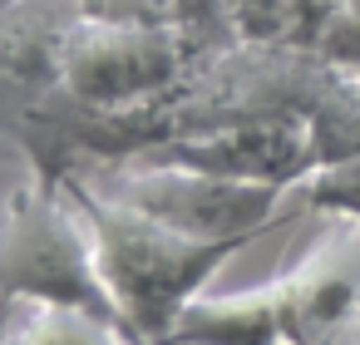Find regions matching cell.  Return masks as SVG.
I'll return each mask as SVG.
<instances>
[{
	"mask_svg": "<svg viewBox=\"0 0 360 345\" xmlns=\"http://www.w3.org/2000/svg\"><path fill=\"white\" fill-rule=\"evenodd\" d=\"M345 15V0H291V30H286V45L291 50H326L330 30L340 25Z\"/></svg>",
	"mask_w": 360,
	"mask_h": 345,
	"instance_id": "obj_10",
	"label": "cell"
},
{
	"mask_svg": "<svg viewBox=\"0 0 360 345\" xmlns=\"http://www.w3.org/2000/svg\"><path fill=\"white\" fill-rule=\"evenodd\" d=\"M15 345H139L129 330L84 315V311H65V306H25L15 311Z\"/></svg>",
	"mask_w": 360,
	"mask_h": 345,
	"instance_id": "obj_7",
	"label": "cell"
},
{
	"mask_svg": "<svg viewBox=\"0 0 360 345\" xmlns=\"http://www.w3.org/2000/svg\"><path fill=\"white\" fill-rule=\"evenodd\" d=\"M321 55L335 60V65L360 70V0H345V15H340V25L330 30V40H326Z\"/></svg>",
	"mask_w": 360,
	"mask_h": 345,
	"instance_id": "obj_11",
	"label": "cell"
},
{
	"mask_svg": "<svg viewBox=\"0 0 360 345\" xmlns=\"http://www.w3.org/2000/svg\"><path fill=\"white\" fill-rule=\"evenodd\" d=\"M20 6H25V0H0V20H6V15H15Z\"/></svg>",
	"mask_w": 360,
	"mask_h": 345,
	"instance_id": "obj_13",
	"label": "cell"
},
{
	"mask_svg": "<svg viewBox=\"0 0 360 345\" xmlns=\"http://www.w3.org/2000/svg\"><path fill=\"white\" fill-rule=\"evenodd\" d=\"M291 202L311 207V212H326V217H360V158L316 168L311 178H301L291 188Z\"/></svg>",
	"mask_w": 360,
	"mask_h": 345,
	"instance_id": "obj_8",
	"label": "cell"
},
{
	"mask_svg": "<svg viewBox=\"0 0 360 345\" xmlns=\"http://www.w3.org/2000/svg\"><path fill=\"white\" fill-rule=\"evenodd\" d=\"M0 296L25 306L84 311L129 330L104 286L84 212L70 202L65 188H50L40 178L11 188L6 212H0Z\"/></svg>",
	"mask_w": 360,
	"mask_h": 345,
	"instance_id": "obj_2",
	"label": "cell"
},
{
	"mask_svg": "<svg viewBox=\"0 0 360 345\" xmlns=\"http://www.w3.org/2000/svg\"><path fill=\"white\" fill-rule=\"evenodd\" d=\"M148 163H183L198 173L217 178H242V183H271V188H296L321 168L316 158V134L296 114H252L207 134H183L143 153Z\"/></svg>",
	"mask_w": 360,
	"mask_h": 345,
	"instance_id": "obj_5",
	"label": "cell"
},
{
	"mask_svg": "<svg viewBox=\"0 0 360 345\" xmlns=\"http://www.w3.org/2000/svg\"><path fill=\"white\" fill-rule=\"evenodd\" d=\"M335 345H360V315H355V320H350V330H345V335H340V340H335Z\"/></svg>",
	"mask_w": 360,
	"mask_h": 345,
	"instance_id": "obj_12",
	"label": "cell"
},
{
	"mask_svg": "<svg viewBox=\"0 0 360 345\" xmlns=\"http://www.w3.org/2000/svg\"><path fill=\"white\" fill-rule=\"evenodd\" d=\"M70 6L84 20H109V25H188V30H207V35L232 40L227 20H222V0H70Z\"/></svg>",
	"mask_w": 360,
	"mask_h": 345,
	"instance_id": "obj_6",
	"label": "cell"
},
{
	"mask_svg": "<svg viewBox=\"0 0 360 345\" xmlns=\"http://www.w3.org/2000/svg\"><path fill=\"white\" fill-rule=\"evenodd\" d=\"M232 40L188 25H109L70 15L55 40V79L104 109H129L173 94L207 55Z\"/></svg>",
	"mask_w": 360,
	"mask_h": 345,
	"instance_id": "obj_3",
	"label": "cell"
},
{
	"mask_svg": "<svg viewBox=\"0 0 360 345\" xmlns=\"http://www.w3.org/2000/svg\"><path fill=\"white\" fill-rule=\"evenodd\" d=\"M60 188L84 212V222L94 232L104 286H109V296H114V306H119V315H124V325H129V335L139 345H168L173 325L183 320V311L247 247L237 237L212 242V237L178 232V227H168V222H158V217L99 193L79 173H70Z\"/></svg>",
	"mask_w": 360,
	"mask_h": 345,
	"instance_id": "obj_1",
	"label": "cell"
},
{
	"mask_svg": "<svg viewBox=\"0 0 360 345\" xmlns=\"http://www.w3.org/2000/svg\"><path fill=\"white\" fill-rule=\"evenodd\" d=\"M89 178L99 193L178 227L193 237H212V242H252L266 227L291 222L301 207L291 202L286 188L271 183H242V178H217V173H198L183 163H119V168H99V173H79Z\"/></svg>",
	"mask_w": 360,
	"mask_h": 345,
	"instance_id": "obj_4",
	"label": "cell"
},
{
	"mask_svg": "<svg viewBox=\"0 0 360 345\" xmlns=\"http://www.w3.org/2000/svg\"><path fill=\"white\" fill-rule=\"evenodd\" d=\"M222 20L237 45H286L291 0H222Z\"/></svg>",
	"mask_w": 360,
	"mask_h": 345,
	"instance_id": "obj_9",
	"label": "cell"
}]
</instances>
